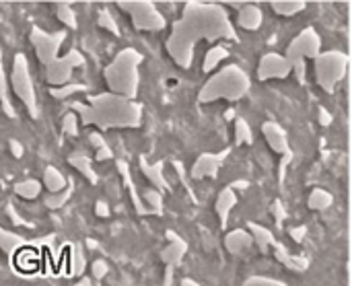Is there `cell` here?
Here are the masks:
<instances>
[{"label": "cell", "mask_w": 352, "mask_h": 286, "mask_svg": "<svg viewBox=\"0 0 352 286\" xmlns=\"http://www.w3.org/2000/svg\"><path fill=\"white\" fill-rule=\"evenodd\" d=\"M223 41L237 39V31L223 4L192 0L184 6L182 16L173 23L165 41V50L171 60L190 70L194 64V50L198 41Z\"/></svg>", "instance_id": "obj_1"}, {"label": "cell", "mask_w": 352, "mask_h": 286, "mask_svg": "<svg viewBox=\"0 0 352 286\" xmlns=\"http://www.w3.org/2000/svg\"><path fill=\"white\" fill-rule=\"evenodd\" d=\"M70 107L80 124L105 132L116 128H138L142 124V105L113 93L89 95L87 103L72 101Z\"/></svg>", "instance_id": "obj_2"}, {"label": "cell", "mask_w": 352, "mask_h": 286, "mask_svg": "<svg viewBox=\"0 0 352 286\" xmlns=\"http://www.w3.org/2000/svg\"><path fill=\"white\" fill-rule=\"evenodd\" d=\"M140 62H142V54L134 47H124L122 52H118V56L103 70V78L109 89L107 93L134 101L140 85V74H138Z\"/></svg>", "instance_id": "obj_3"}, {"label": "cell", "mask_w": 352, "mask_h": 286, "mask_svg": "<svg viewBox=\"0 0 352 286\" xmlns=\"http://www.w3.org/2000/svg\"><path fill=\"white\" fill-rule=\"evenodd\" d=\"M250 87H252L250 74L241 66L229 64L204 82V87L198 93V101L200 103H212L219 99L239 101L250 93Z\"/></svg>", "instance_id": "obj_4"}, {"label": "cell", "mask_w": 352, "mask_h": 286, "mask_svg": "<svg viewBox=\"0 0 352 286\" xmlns=\"http://www.w3.org/2000/svg\"><path fill=\"white\" fill-rule=\"evenodd\" d=\"M322 52V37L314 27L303 29L287 47L285 58L291 62L299 82H305V60H316Z\"/></svg>", "instance_id": "obj_5"}, {"label": "cell", "mask_w": 352, "mask_h": 286, "mask_svg": "<svg viewBox=\"0 0 352 286\" xmlns=\"http://www.w3.org/2000/svg\"><path fill=\"white\" fill-rule=\"evenodd\" d=\"M8 87L12 89V93L23 101V105L27 107L31 118L39 116V107H37V95H35V87H33V78L29 72V62L25 54H14L12 58V68H10V82Z\"/></svg>", "instance_id": "obj_6"}, {"label": "cell", "mask_w": 352, "mask_h": 286, "mask_svg": "<svg viewBox=\"0 0 352 286\" xmlns=\"http://www.w3.org/2000/svg\"><path fill=\"white\" fill-rule=\"evenodd\" d=\"M349 70V54L344 52H320V56L316 58V78L318 85L326 91V93H334L336 85L346 76Z\"/></svg>", "instance_id": "obj_7"}, {"label": "cell", "mask_w": 352, "mask_h": 286, "mask_svg": "<svg viewBox=\"0 0 352 286\" xmlns=\"http://www.w3.org/2000/svg\"><path fill=\"white\" fill-rule=\"evenodd\" d=\"M118 6L132 19L138 31H163L167 27L165 16L151 0H120Z\"/></svg>", "instance_id": "obj_8"}, {"label": "cell", "mask_w": 352, "mask_h": 286, "mask_svg": "<svg viewBox=\"0 0 352 286\" xmlns=\"http://www.w3.org/2000/svg\"><path fill=\"white\" fill-rule=\"evenodd\" d=\"M66 39V31H58V33H47L43 29H39L37 25L31 27V33H29V41L35 50V56L37 60L43 64V68L47 64H52L58 54H60V47Z\"/></svg>", "instance_id": "obj_9"}, {"label": "cell", "mask_w": 352, "mask_h": 286, "mask_svg": "<svg viewBox=\"0 0 352 286\" xmlns=\"http://www.w3.org/2000/svg\"><path fill=\"white\" fill-rule=\"evenodd\" d=\"M85 56L78 50H70L66 56H58L52 64L45 66V80L52 85V89L56 87H64L70 82L72 70L74 68H82L85 66Z\"/></svg>", "instance_id": "obj_10"}, {"label": "cell", "mask_w": 352, "mask_h": 286, "mask_svg": "<svg viewBox=\"0 0 352 286\" xmlns=\"http://www.w3.org/2000/svg\"><path fill=\"white\" fill-rule=\"evenodd\" d=\"M293 72L291 62L276 52H268L262 56L258 64V78L260 80H272V78H287Z\"/></svg>", "instance_id": "obj_11"}, {"label": "cell", "mask_w": 352, "mask_h": 286, "mask_svg": "<svg viewBox=\"0 0 352 286\" xmlns=\"http://www.w3.org/2000/svg\"><path fill=\"white\" fill-rule=\"evenodd\" d=\"M231 153V148H225L223 153H202L194 167H192V177L194 179H204V177H214L219 167L223 165V161L227 159V155Z\"/></svg>", "instance_id": "obj_12"}, {"label": "cell", "mask_w": 352, "mask_h": 286, "mask_svg": "<svg viewBox=\"0 0 352 286\" xmlns=\"http://www.w3.org/2000/svg\"><path fill=\"white\" fill-rule=\"evenodd\" d=\"M262 134L268 142V146L276 153V155H283V157H291V144H289V138H287V132L280 124L276 122H264L262 124Z\"/></svg>", "instance_id": "obj_13"}, {"label": "cell", "mask_w": 352, "mask_h": 286, "mask_svg": "<svg viewBox=\"0 0 352 286\" xmlns=\"http://www.w3.org/2000/svg\"><path fill=\"white\" fill-rule=\"evenodd\" d=\"M140 171L144 173V177L155 186V190L159 192V194H163V192H167V190H171V186H169V182H167V177H165V163L163 161H157V163H148L146 161V157H140Z\"/></svg>", "instance_id": "obj_14"}, {"label": "cell", "mask_w": 352, "mask_h": 286, "mask_svg": "<svg viewBox=\"0 0 352 286\" xmlns=\"http://www.w3.org/2000/svg\"><path fill=\"white\" fill-rule=\"evenodd\" d=\"M167 237H169V245L161 252V260L167 266V270H173L175 266L182 264V260L188 252V243L171 231L167 233Z\"/></svg>", "instance_id": "obj_15"}, {"label": "cell", "mask_w": 352, "mask_h": 286, "mask_svg": "<svg viewBox=\"0 0 352 286\" xmlns=\"http://www.w3.org/2000/svg\"><path fill=\"white\" fill-rule=\"evenodd\" d=\"M264 23V12L258 4H243L239 8V14H237V25L248 29V31H256L260 29Z\"/></svg>", "instance_id": "obj_16"}, {"label": "cell", "mask_w": 352, "mask_h": 286, "mask_svg": "<svg viewBox=\"0 0 352 286\" xmlns=\"http://www.w3.org/2000/svg\"><path fill=\"white\" fill-rule=\"evenodd\" d=\"M272 250H274V258H276L283 266H287L291 272L301 274V272H305V270L309 268V260H307L305 256H291V254L285 250L283 243H274Z\"/></svg>", "instance_id": "obj_17"}, {"label": "cell", "mask_w": 352, "mask_h": 286, "mask_svg": "<svg viewBox=\"0 0 352 286\" xmlns=\"http://www.w3.org/2000/svg\"><path fill=\"white\" fill-rule=\"evenodd\" d=\"M252 245H254L252 235H250L245 229H235V231L227 233V237H225V248H227V252L233 254V256L245 254Z\"/></svg>", "instance_id": "obj_18"}, {"label": "cell", "mask_w": 352, "mask_h": 286, "mask_svg": "<svg viewBox=\"0 0 352 286\" xmlns=\"http://www.w3.org/2000/svg\"><path fill=\"white\" fill-rule=\"evenodd\" d=\"M250 235H252V241L254 245L262 252V254H268L272 248H274V235L270 229L262 227V225H256V223H248V229H245Z\"/></svg>", "instance_id": "obj_19"}, {"label": "cell", "mask_w": 352, "mask_h": 286, "mask_svg": "<svg viewBox=\"0 0 352 286\" xmlns=\"http://www.w3.org/2000/svg\"><path fill=\"white\" fill-rule=\"evenodd\" d=\"M68 165H70L72 169H76L82 177H87L93 186L99 182V177H97V173H95L93 165H91V157H89L87 153H82V151H74V153L68 157Z\"/></svg>", "instance_id": "obj_20"}, {"label": "cell", "mask_w": 352, "mask_h": 286, "mask_svg": "<svg viewBox=\"0 0 352 286\" xmlns=\"http://www.w3.org/2000/svg\"><path fill=\"white\" fill-rule=\"evenodd\" d=\"M237 206V194L235 190L231 188H225L219 198H217V214H219V221H221V227H227V221H229V214L231 210Z\"/></svg>", "instance_id": "obj_21"}, {"label": "cell", "mask_w": 352, "mask_h": 286, "mask_svg": "<svg viewBox=\"0 0 352 286\" xmlns=\"http://www.w3.org/2000/svg\"><path fill=\"white\" fill-rule=\"evenodd\" d=\"M41 186L47 190V194H58L62 190L68 188V179L64 177V173L56 167H45L43 169V179H41Z\"/></svg>", "instance_id": "obj_22"}, {"label": "cell", "mask_w": 352, "mask_h": 286, "mask_svg": "<svg viewBox=\"0 0 352 286\" xmlns=\"http://www.w3.org/2000/svg\"><path fill=\"white\" fill-rule=\"evenodd\" d=\"M27 245V239L12 233V231H6V229H0V250L6 254V256H14L21 248Z\"/></svg>", "instance_id": "obj_23"}, {"label": "cell", "mask_w": 352, "mask_h": 286, "mask_svg": "<svg viewBox=\"0 0 352 286\" xmlns=\"http://www.w3.org/2000/svg\"><path fill=\"white\" fill-rule=\"evenodd\" d=\"M225 58H229V50H227L225 45H212V47L206 52V56H204L202 72H204V74L212 72L217 66H221V62H223Z\"/></svg>", "instance_id": "obj_24"}, {"label": "cell", "mask_w": 352, "mask_h": 286, "mask_svg": "<svg viewBox=\"0 0 352 286\" xmlns=\"http://www.w3.org/2000/svg\"><path fill=\"white\" fill-rule=\"evenodd\" d=\"M270 8H272L276 14L293 16V14L305 10V8H307V2H303V0H270Z\"/></svg>", "instance_id": "obj_25"}, {"label": "cell", "mask_w": 352, "mask_h": 286, "mask_svg": "<svg viewBox=\"0 0 352 286\" xmlns=\"http://www.w3.org/2000/svg\"><path fill=\"white\" fill-rule=\"evenodd\" d=\"M39 192H41V184L37 179H23L14 184V194L23 200H35L39 198Z\"/></svg>", "instance_id": "obj_26"}, {"label": "cell", "mask_w": 352, "mask_h": 286, "mask_svg": "<svg viewBox=\"0 0 352 286\" xmlns=\"http://www.w3.org/2000/svg\"><path fill=\"white\" fill-rule=\"evenodd\" d=\"M332 202H334L332 194L326 192V190H322V188L311 190V194H309V198H307V206H309L311 210H326V208L332 206Z\"/></svg>", "instance_id": "obj_27"}, {"label": "cell", "mask_w": 352, "mask_h": 286, "mask_svg": "<svg viewBox=\"0 0 352 286\" xmlns=\"http://www.w3.org/2000/svg\"><path fill=\"white\" fill-rule=\"evenodd\" d=\"M144 208L148 210V214H157L161 217L163 214V194H159L157 190H146L142 196H140Z\"/></svg>", "instance_id": "obj_28"}, {"label": "cell", "mask_w": 352, "mask_h": 286, "mask_svg": "<svg viewBox=\"0 0 352 286\" xmlns=\"http://www.w3.org/2000/svg\"><path fill=\"white\" fill-rule=\"evenodd\" d=\"M8 91H10V87H8V80H6V70H4L2 60H0V105H2V111H4L8 118H14V109H12Z\"/></svg>", "instance_id": "obj_29"}, {"label": "cell", "mask_w": 352, "mask_h": 286, "mask_svg": "<svg viewBox=\"0 0 352 286\" xmlns=\"http://www.w3.org/2000/svg\"><path fill=\"white\" fill-rule=\"evenodd\" d=\"M70 196H72V186H68L66 190H62L58 194H45L43 196V204L50 210H58V208H62L70 200Z\"/></svg>", "instance_id": "obj_30"}, {"label": "cell", "mask_w": 352, "mask_h": 286, "mask_svg": "<svg viewBox=\"0 0 352 286\" xmlns=\"http://www.w3.org/2000/svg\"><path fill=\"white\" fill-rule=\"evenodd\" d=\"M56 16L62 25L70 27V29H76V14L72 10V4L68 2H56Z\"/></svg>", "instance_id": "obj_31"}, {"label": "cell", "mask_w": 352, "mask_h": 286, "mask_svg": "<svg viewBox=\"0 0 352 286\" xmlns=\"http://www.w3.org/2000/svg\"><path fill=\"white\" fill-rule=\"evenodd\" d=\"M235 142H237V146L252 144L254 142V132H252L250 124L243 118H237L235 120Z\"/></svg>", "instance_id": "obj_32"}, {"label": "cell", "mask_w": 352, "mask_h": 286, "mask_svg": "<svg viewBox=\"0 0 352 286\" xmlns=\"http://www.w3.org/2000/svg\"><path fill=\"white\" fill-rule=\"evenodd\" d=\"M97 25H99L101 29L109 31V33L116 35V37L122 35V31H120V27H118V21L111 16V12H109L107 8H101V10H99V14H97Z\"/></svg>", "instance_id": "obj_33"}, {"label": "cell", "mask_w": 352, "mask_h": 286, "mask_svg": "<svg viewBox=\"0 0 352 286\" xmlns=\"http://www.w3.org/2000/svg\"><path fill=\"white\" fill-rule=\"evenodd\" d=\"M85 91H87V87H85V85H74V82H68V85H64V87L50 89V95H52L54 99H60V101H64V99H68V97H72V95H76V93H85Z\"/></svg>", "instance_id": "obj_34"}, {"label": "cell", "mask_w": 352, "mask_h": 286, "mask_svg": "<svg viewBox=\"0 0 352 286\" xmlns=\"http://www.w3.org/2000/svg\"><path fill=\"white\" fill-rule=\"evenodd\" d=\"M78 118L74 111H68L64 118H62V134L64 136H70V138H76L78 136Z\"/></svg>", "instance_id": "obj_35"}, {"label": "cell", "mask_w": 352, "mask_h": 286, "mask_svg": "<svg viewBox=\"0 0 352 286\" xmlns=\"http://www.w3.org/2000/svg\"><path fill=\"white\" fill-rule=\"evenodd\" d=\"M243 286H289L285 285L283 280H276V278H266V276H252L248 278Z\"/></svg>", "instance_id": "obj_36"}, {"label": "cell", "mask_w": 352, "mask_h": 286, "mask_svg": "<svg viewBox=\"0 0 352 286\" xmlns=\"http://www.w3.org/2000/svg\"><path fill=\"white\" fill-rule=\"evenodd\" d=\"M6 217H8V219H10V223H12V225H16V227H29V223H27V221L16 212V208H14V204H12V202H8V204H6Z\"/></svg>", "instance_id": "obj_37"}, {"label": "cell", "mask_w": 352, "mask_h": 286, "mask_svg": "<svg viewBox=\"0 0 352 286\" xmlns=\"http://www.w3.org/2000/svg\"><path fill=\"white\" fill-rule=\"evenodd\" d=\"M270 210H272L274 221H276L278 225H283V221L287 219V208L283 206V202H280V200H274V204L270 206Z\"/></svg>", "instance_id": "obj_38"}, {"label": "cell", "mask_w": 352, "mask_h": 286, "mask_svg": "<svg viewBox=\"0 0 352 286\" xmlns=\"http://www.w3.org/2000/svg\"><path fill=\"white\" fill-rule=\"evenodd\" d=\"M91 272H93V276H95L97 280L105 278V274H107V264H105V260H95V262L91 264Z\"/></svg>", "instance_id": "obj_39"}, {"label": "cell", "mask_w": 352, "mask_h": 286, "mask_svg": "<svg viewBox=\"0 0 352 286\" xmlns=\"http://www.w3.org/2000/svg\"><path fill=\"white\" fill-rule=\"evenodd\" d=\"M95 159H97V161H109V159H113V151H111V146H109V144H105V146L97 148V151H95Z\"/></svg>", "instance_id": "obj_40"}, {"label": "cell", "mask_w": 352, "mask_h": 286, "mask_svg": "<svg viewBox=\"0 0 352 286\" xmlns=\"http://www.w3.org/2000/svg\"><path fill=\"white\" fill-rule=\"evenodd\" d=\"M89 144L97 151V148H101V146H105L107 142H105V138L99 134V132H89Z\"/></svg>", "instance_id": "obj_41"}, {"label": "cell", "mask_w": 352, "mask_h": 286, "mask_svg": "<svg viewBox=\"0 0 352 286\" xmlns=\"http://www.w3.org/2000/svg\"><path fill=\"white\" fill-rule=\"evenodd\" d=\"M8 148H10V153H12V157H14V159H21V157H23V153H25L23 144H21L16 138H10V140H8Z\"/></svg>", "instance_id": "obj_42"}, {"label": "cell", "mask_w": 352, "mask_h": 286, "mask_svg": "<svg viewBox=\"0 0 352 286\" xmlns=\"http://www.w3.org/2000/svg\"><path fill=\"white\" fill-rule=\"evenodd\" d=\"M95 214H97L99 219H107V217H109V204L103 202V200L95 202Z\"/></svg>", "instance_id": "obj_43"}, {"label": "cell", "mask_w": 352, "mask_h": 286, "mask_svg": "<svg viewBox=\"0 0 352 286\" xmlns=\"http://www.w3.org/2000/svg\"><path fill=\"white\" fill-rule=\"evenodd\" d=\"M289 235H291V239H295V241H303L305 239V235H307V229L301 225V227H293V229H289Z\"/></svg>", "instance_id": "obj_44"}, {"label": "cell", "mask_w": 352, "mask_h": 286, "mask_svg": "<svg viewBox=\"0 0 352 286\" xmlns=\"http://www.w3.org/2000/svg\"><path fill=\"white\" fill-rule=\"evenodd\" d=\"M318 120H320V124H322V126H330V124H332V113H330L326 107H320V111H318Z\"/></svg>", "instance_id": "obj_45"}, {"label": "cell", "mask_w": 352, "mask_h": 286, "mask_svg": "<svg viewBox=\"0 0 352 286\" xmlns=\"http://www.w3.org/2000/svg\"><path fill=\"white\" fill-rule=\"evenodd\" d=\"M237 188L243 190V188H250V184H248V182H235V184L231 186V190H237Z\"/></svg>", "instance_id": "obj_46"}, {"label": "cell", "mask_w": 352, "mask_h": 286, "mask_svg": "<svg viewBox=\"0 0 352 286\" xmlns=\"http://www.w3.org/2000/svg\"><path fill=\"white\" fill-rule=\"evenodd\" d=\"M182 286H200L196 280H192V278H184L182 280Z\"/></svg>", "instance_id": "obj_47"}, {"label": "cell", "mask_w": 352, "mask_h": 286, "mask_svg": "<svg viewBox=\"0 0 352 286\" xmlns=\"http://www.w3.org/2000/svg\"><path fill=\"white\" fill-rule=\"evenodd\" d=\"M0 58H2V45H0Z\"/></svg>", "instance_id": "obj_48"}]
</instances>
